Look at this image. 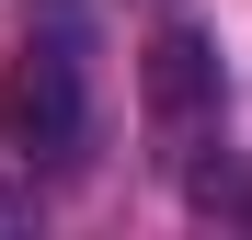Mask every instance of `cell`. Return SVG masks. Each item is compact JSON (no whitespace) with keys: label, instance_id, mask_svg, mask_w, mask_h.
<instances>
[{"label":"cell","instance_id":"1","mask_svg":"<svg viewBox=\"0 0 252 240\" xmlns=\"http://www.w3.org/2000/svg\"><path fill=\"white\" fill-rule=\"evenodd\" d=\"M80 126H92V103H80V57L58 23H34L12 69H0V137L23 149V172H58V160H80Z\"/></svg>","mask_w":252,"mask_h":240},{"label":"cell","instance_id":"2","mask_svg":"<svg viewBox=\"0 0 252 240\" xmlns=\"http://www.w3.org/2000/svg\"><path fill=\"white\" fill-rule=\"evenodd\" d=\"M138 103H149V137L172 160H195V137H218V103H229L218 34H206V23H160L149 57H138Z\"/></svg>","mask_w":252,"mask_h":240}]
</instances>
